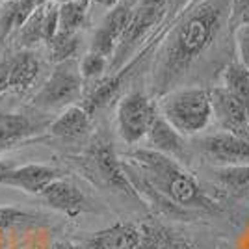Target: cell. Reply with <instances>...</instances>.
<instances>
[{"label":"cell","instance_id":"cell-27","mask_svg":"<svg viewBox=\"0 0 249 249\" xmlns=\"http://www.w3.org/2000/svg\"><path fill=\"white\" fill-rule=\"evenodd\" d=\"M249 21V0H231V15L229 22L238 26L242 22Z\"/></svg>","mask_w":249,"mask_h":249},{"label":"cell","instance_id":"cell-16","mask_svg":"<svg viewBox=\"0 0 249 249\" xmlns=\"http://www.w3.org/2000/svg\"><path fill=\"white\" fill-rule=\"evenodd\" d=\"M39 60L32 51L17 52L13 58H10V73H8V89L15 93H26L32 86L36 84L39 76Z\"/></svg>","mask_w":249,"mask_h":249},{"label":"cell","instance_id":"cell-31","mask_svg":"<svg viewBox=\"0 0 249 249\" xmlns=\"http://www.w3.org/2000/svg\"><path fill=\"white\" fill-rule=\"evenodd\" d=\"M93 2L99 4V6H103V8H114V6H117L119 0H93Z\"/></svg>","mask_w":249,"mask_h":249},{"label":"cell","instance_id":"cell-17","mask_svg":"<svg viewBox=\"0 0 249 249\" xmlns=\"http://www.w3.org/2000/svg\"><path fill=\"white\" fill-rule=\"evenodd\" d=\"M89 124H91V115L88 114L82 106L71 104L49 124V130L56 138L74 140V138L86 134L89 130Z\"/></svg>","mask_w":249,"mask_h":249},{"label":"cell","instance_id":"cell-18","mask_svg":"<svg viewBox=\"0 0 249 249\" xmlns=\"http://www.w3.org/2000/svg\"><path fill=\"white\" fill-rule=\"evenodd\" d=\"M212 180L229 196L249 199V166H218L212 169Z\"/></svg>","mask_w":249,"mask_h":249},{"label":"cell","instance_id":"cell-8","mask_svg":"<svg viewBox=\"0 0 249 249\" xmlns=\"http://www.w3.org/2000/svg\"><path fill=\"white\" fill-rule=\"evenodd\" d=\"M199 151L218 166H249V140L218 132L199 142Z\"/></svg>","mask_w":249,"mask_h":249},{"label":"cell","instance_id":"cell-26","mask_svg":"<svg viewBox=\"0 0 249 249\" xmlns=\"http://www.w3.org/2000/svg\"><path fill=\"white\" fill-rule=\"evenodd\" d=\"M234 37H236V49H238L240 63L246 69H249V21L242 22V24L236 26Z\"/></svg>","mask_w":249,"mask_h":249},{"label":"cell","instance_id":"cell-35","mask_svg":"<svg viewBox=\"0 0 249 249\" xmlns=\"http://www.w3.org/2000/svg\"><path fill=\"white\" fill-rule=\"evenodd\" d=\"M10 2H17V0H0V4H10Z\"/></svg>","mask_w":249,"mask_h":249},{"label":"cell","instance_id":"cell-6","mask_svg":"<svg viewBox=\"0 0 249 249\" xmlns=\"http://www.w3.org/2000/svg\"><path fill=\"white\" fill-rule=\"evenodd\" d=\"M158 115L156 104L143 91H130L117 104V132L124 143L134 145L147 136Z\"/></svg>","mask_w":249,"mask_h":249},{"label":"cell","instance_id":"cell-13","mask_svg":"<svg viewBox=\"0 0 249 249\" xmlns=\"http://www.w3.org/2000/svg\"><path fill=\"white\" fill-rule=\"evenodd\" d=\"M54 178H58V171L43 164H26V166L11 167L0 180V186H10L22 190L26 194H41L45 186H49Z\"/></svg>","mask_w":249,"mask_h":249},{"label":"cell","instance_id":"cell-9","mask_svg":"<svg viewBox=\"0 0 249 249\" xmlns=\"http://www.w3.org/2000/svg\"><path fill=\"white\" fill-rule=\"evenodd\" d=\"M89 158L93 162L95 171L99 173V177L110 188H114L117 192H123L130 197H136V192L132 184L128 182L126 173H124L123 162L117 158L114 147L108 140H97L89 151Z\"/></svg>","mask_w":249,"mask_h":249},{"label":"cell","instance_id":"cell-33","mask_svg":"<svg viewBox=\"0 0 249 249\" xmlns=\"http://www.w3.org/2000/svg\"><path fill=\"white\" fill-rule=\"evenodd\" d=\"M186 2H188V0H175V6H173V10L178 11L180 8H182V6H184V4H186Z\"/></svg>","mask_w":249,"mask_h":249},{"label":"cell","instance_id":"cell-1","mask_svg":"<svg viewBox=\"0 0 249 249\" xmlns=\"http://www.w3.org/2000/svg\"><path fill=\"white\" fill-rule=\"evenodd\" d=\"M231 15V0H205L169 36L153 71V89L166 95L212 47Z\"/></svg>","mask_w":249,"mask_h":249},{"label":"cell","instance_id":"cell-5","mask_svg":"<svg viewBox=\"0 0 249 249\" xmlns=\"http://www.w3.org/2000/svg\"><path fill=\"white\" fill-rule=\"evenodd\" d=\"M82 76L76 60H65L54 65L43 88L34 95L32 104L39 110L67 108L82 95Z\"/></svg>","mask_w":249,"mask_h":249},{"label":"cell","instance_id":"cell-12","mask_svg":"<svg viewBox=\"0 0 249 249\" xmlns=\"http://www.w3.org/2000/svg\"><path fill=\"white\" fill-rule=\"evenodd\" d=\"M142 242V227L130 221H119L91 234L80 249H136Z\"/></svg>","mask_w":249,"mask_h":249},{"label":"cell","instance_id":"cell-21","mask_svg":"<svg viewBox=\"0 0 249 249\" xmlns=\"http://www.w3.org/2000/svg\"><path fill=\"white\" fill-rule=\"evenodd\" d=\"M89 2H67L58 4V32L60 34H78L88 19Z\"/></svg>","mask_w":249,"mask_h":249},{"label":"cell","instance_id":"cell-2","mask_svg":"<svg viewBox=\"0 0 249 249\" xmlns=\"http://www.w3.org/2000/svg\"><path fill=\"white\" fill-rule=\"evenodd\" d=\"M123 167L134 192H155L164 208L214 210L216 203L201 190L194 175L180 162L169 156L145 147L134 151L130 155V162H123Z\"/></svg>","mask_w":249,"mask_h":249},{"label":"cell","instance_id":"cell-36","mask_svg":"<svg viewBox=\"0 0 249 249\" xmlns=\"http://www.w3.org/2000/svg\"><path fill=\"white\" fill-rule=\"evenodd\" d=\"M0 99H2V97H0Z\"/></svg>","mask_w":249,"mask_h":249},{"label":"cell","instance_id":"cell-25","mask_svg":"<svg viewBox=\"0 0 249 249\" xmlns=\"http://www.w3.org/2000/svg\"><path fill=\"white\" fill-rule=\"evenodd\" d=\"M32 216L24 210L13 207H0V231L4 229L15 227V225H22L26 221H30Z\"/></svg>","mask_w":249,"mask_h":249},{"label":"cell","instance_id":"cell-20","mask_svg":"<svg viewBox=\"0 0 249 249\" xmlns=\"http://www.w3.org/2000/svg\"><path fill=\"white\" fill-rule=\"evenodd\" d=\"M223 88L231 95H234L249 114V69L240 62L231 63L223 71Z\"/></svg>","mask_w":249,"mask_h":249},{"label":"cell","instance_id":"cell-23","mask_svg":"<svg viewBox=\"0 0 249 249\" xmlns=\"http://www.w3.org/2000/svg\"><path fill=\"white\" fill-rule=\"evenodd\" d=\"M47 47H49V54H51V60L54 63L74 60L76 52L80 49V36L78 34H60V32H56V36L52 37V41Z\"/></svg>","mask_w":249,"mask_h":249},{"label":"cell","instance_id":"cell-32","mask_svg":"<svg viewBox=\"0 0 249 249\" xmlns=\"http://www.w3.org/2000/svg\"><path fill=\"white\" fill-rule=\"evenodd\" d=\"M10 169H11V166H10V164H8V162H4V160H0V180L4 178V175H6V173H8Z\"/></svg>","mask_w":249,"mask_h":249},{"label":"cell","instance_id":"cell-34","mask_svg":"<svg viewBox=\"0 0 249 249\" xmlns=\"http://www.w3.org/2000/svg\"><path fill=\"white\" fill-rule=\"evenodd\" d=\"M56 4H67V2H89V0H54Z\"/></svg>","mask_w":249,"mask_h":249},{"label":"cell","instance_id":"cell-22","mask_svg":"<svg viewBox=\"0 0 249 249\" xmlns=\"http://www.w3.org/2000/svg\"><path fill=\"white\" fill-rule=\"evenodd\" d=\"M47 11H49V2L34 11L30 17L24 21V24L19 28V41H21V45L26 51H30L32 47H36L37 43H45Z\"/></svg>","mask_w":249,"mask_h":249},{"label":"cell","instance_id":"cell-24","mask_svg":"<svg viewBox=\"0 0 249 249\" xmlns=\"http://www.w3.org/2000/svg\"><path fill=\"white\" fill-rule=\"evenodd\" d=\"M108 67V60L97 54V52H88L82 58V62L78 63V71L82 80H95V78H101Z\"/></svg>","mask_w":249,"mask_h":249},{"label":"cell","instance_id":"cell-11","mask_svg":"<svg viewBox=\"0 0 249 249\" xmlns=\"http://www.w3.org/2000/svg\"><path fill=\"white\" fill-rule=\"evenodd\" d=\"M145 138H147V145H149L147 149L156 151L160 155L169 156V158H173L177 162H180L182 166L188 164L190 153H188L184 136L178 134L160 114L156 115V119L153 121Z\"/></svg>","mask_w":249,"mask_h":249},{"label":"cell","instance_id":"cell-14","mask_svg":"<svg viewBox=\"0 0 249 249\" xmlns=\"http://www.w3.org/2000/svg\"><path fill=\"white\" fill-rule=\"evenodd\" d=\"M45 203L52 207L54 210H60L67 216H78L88 208V201L86 196L73 182L63 180V178H54L49 186H45L41 194H39Z\"/></svg>","mask_w":249,"mask_h":249},{"label":"cell","instance_id":"cell-19","mask_svg":"<svg viewBox=\"0 0 249 249\" xmlns=\"http://www.w3.org/2000/svg\"><path fill=\"white\" fill-rule=\"evenodd\" d=\"M124 73H126L124 69H119L117 73L103 78V80L91 89V93L86 97V101H84V104H82L84 110L89 115H93L97 110L104 108L106 104L114 99L115 95L119 93V88H121V84H123Z\"/></svg>","mask_w":249,"mask_h":249},{"label":"cell","instance_id":"cell-29","mask_svg":"<svg viewBox=\"0 0 249 249\" xmlns=\"http://www.w3.org/2000/svg\"><path fill=\"white\" fill-rule=\"evenodd\" d=\"M8 73H10V60H0V97L8 91Z\"/></svg>","mask_w":249,"mask_h":249},{"label":"cell","instance_id":"cell-30","mask_svg":"<svg viewBox=\"0 0 249 249\" xmlns=\"http://www.w3.org/2000/svg\"><path fill=\"white\" fill-rule=\"evenodd\" d=\"M47 249H80V246L71 244V242H60V244H54V246H51V248Z\"/></svg>","mask_w":249,"mask_h":249},{"label":"cell","instance_id":"cell-7","mask_svg":"<svg viewBox=\"0 0 249 249\" xmlns=\"http://www.w3.org/2000/svg\"><path fill=\"white\" fill-rule=\"evenodd\" d=\"M208 95H210L212 117H216L223 132L249 140V114L244 104L234 95L229 93L223 86L208 89Z\"/></svg>","mask_w":249,"mask_h":249},{"label":"cell","instance_id":"cell-3","mask_svg":"<svg viewBox=\"0 0 249 249\" xmlns=\"http://www.w3.org/2000/svg\"><path fill=\"white\" fill-rule=\"evenodd\" d=\"M160 115L180 136L205 130L212 119L210 95L205 88H182L167 91L160 104Z\"/></svg>","mask_w":249,"mask_h":249},{"label":"cell","instance_id":"cell-4","mask_svg":"<svg viewBox=\"0 0 249 249\" xmlns=\"http://www.w3.org/2000/svg\"><path fill=\"white\" fill-rule=\"evenodd\" d=\"M167 6H169V0H140V4L132 10L130 21L126 24L112 56L110 69L114 73L123 69V65L128 62V58L138 49V45L145 39L147 34L162 22L167 13Z\"/></svg>","mask_w":249,"mask_h":249},{"label":"cell","instance_id":"cell-28","mask_svg":"<svg viewBox=\"0 0 249 249\" xmlns=\"http://www.w3.org/2000/svg\"><path fill=\"white\" fill-rule=\"evenodd\" d=\"M49 0H17L15 2V6H17V10L21 13L24 19H28L34 11L37 10V8H41L43 4H47Z\"/></svg>","mask_w":249,"mask_h":249},{"label":"cell","instance_id":"cell-10","mask_svg":"<svg viewBox=\"0 0 249 249\" xmlns=\"http://www.w3.org/2000/svg\"><path fill=\"white\" fill-rule=\"evenodd\" d=\"M130 15H132L130 4H117V6H114L106 13V17L99 24V28L95 30L89 51L97 52V54L104 56L106 60H110L114 56L115 47L121 39L126 24L130 21Z\"/></svg>","mask_w":249,"mask_h":249},{"label":"cell","instance_id":"cell-15","mask_svg":"<svg viewBox=\"0 0 249 249\" xmlns=\"http://www.w3.org/2000/svg\"><path fill=\"white\" fill-rule=\"evenodd\" d=\"M45 123L37 121L34 115L24 112H6L0 114V151L21 143L26 138L39 132Z\"/></svg>","mask_w":249,"mask_h":249}]
</instances>
